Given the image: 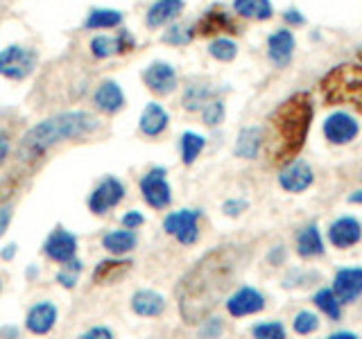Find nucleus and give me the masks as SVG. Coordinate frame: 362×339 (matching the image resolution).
I'll list each match as a JSON object with an SVG mask.
<instances>
[{"mask_svg": "<svg viewBox=\"0 0 362 339\" xmlns=\"http://www.w3.org/2000/svg\"><path fill=\"white\" fill-rule=\"evenodd\" d=\"M358 59H360V61H362V48H360V50H358Z\"/></svg>", "mask_w": 362, "mask_h": 339, "instance_id": "obj_49", "label": "nucleus"}, {"mask_svg": "<svg viewBox=\"0 0 362 339\" xmlns=\"http://www.w3.org/2000/svg\"><path fill=\"white\" fill-rule=\"evenodd\" d=\"M209 52L218 61H233L235 54H238V45L233 41H229V39H218V41L211 43Z\"/></svg>", "mask_w": 362, "mask_h": 339, "instance_id": "obj_33", "label": "nucleus"}, {"mask_svg": "<svg viewBox=\"0 0 362 339\" xmlns=\"http://www.w3.org/2000/svg\"><path fill=\"white\" fill-rule=\"evenodd\" d=\"M37 68V52L23 45H9L0 52V75L7 79H25Z\"/></svg>", "mask_w": 362, "mask_h": 339, "instance_id": "obj_5", "label": "nucleus"}, {"mask_svg": "<svg viewBox=\"0 0 362 339\" xmlns=\"http://www.w3.org/2000/svg\"><path fill=\"white\" fill-rule=\"evenodd\" d=\"M294 52V37L290 30H279L267 39V54L279 68L288 66Z\"/></svg>", "mask_w": 362, "mask_h": 339, "instance_id": "obj_18", "label": "nucleus"}, {"mask_svg": "<svg viewBox=\"0 0 362 339\" xmlns=\"http://www.w3.org/2000/svg\"><path fill=\"white\" fill-rule=\"evenodd\" d=\"M100 127V120H95L90 113L84 111H68L34 124L30 131L21 138L18 145V156L23 161H34V158L43 156L54 145L64 141H73L79 136H86Z\"/></svg>", "mask_w": 362, "mask_h": 339, "instance_id": "obj_3", "label": "nucleus"}, {"mask_svg": "<svg viewBox=\"0 0 362 339\" xmlns=\"http://www.w3.org/2000/svg\"><path fill=\"white\" fill-rule=\"evenodd\" d=\"M324 136L333 145H346L358 136V122L346 113H333L324 122Z\"/></svg>", "mask_w": 362, "mask_h": 339, "instance_id": "obj_11", "label": "nucleus"}, {"mask_svg": "<svg viewBox=\"0 0 362 339\" xmlns=\"http://www.w3.org/2000/svg\"><path fill=\"white\" fill-rule=\"evenodd\" d=\"M286 20L290 23V25H301V23H303V16L299 14L297 9H288V11H286Z\"/></svg>", "mask_w": 362, "mask_h": 339, "instance_id": "obj_45", "label": "nucleus"}, {"mask_svg": "<svg viewBox=\"0 0 362 339\" xmlns=\"http://www.w3.org/2000/svg\"><path fill=\"white\" fill-rule=\"evenodd\" d=\"M181 11H184V0H156V3L147 9V25L161 28L165 23L175 20Z\"/></svg>", "mask_w": 362, "mask_h": 339, "instance_id": "obj_20", "label": "nucleus"}, {"mask_svg": "<svg viewBox=\"0 0 362 339\" xmlns=\"http://www.w3.org/2000/svg\"><path fill=\"white\" fill-rule=\"evenodd\" d=\"M141 192H143V199L147 201V206L152 208H165L173 195H170V186L165 181V170L163 167H156L150 170L143 179H141Z\"/></svg>", "mask_w": 362, "mask_h": 339, "instance_id": "obj_6", "label": "nucleus"}, {"mask_svg": "<svg viewBox=\"0 0 362 339\" xmlns=\"http://www.w3.org/2000/svg\"><path fill=\"white\" fill-rule=\"evenodd\" d=\"M360 237H362V229L354 218H339L328 229V240L337 249L354 246L356 242H360Z\"/></svg>", "mask_w": 362, "mask_h": 339, "instance_id": "obj_17", "label": "nucleus"}, {"mask_svg": "<svg viewBox=\"0 0 362 339\" xmlns=\"http://www.w3.org/2000/svg\"><path fill=\"white\" fill-rule=\"evenodd\" d=\"M95 105L105 113H116L124 105V95L116 82H102L95 90Z\"/></svg>", "mask_w": 362, "mask_h": 339, "instance_id": "obj_22", "label": "nucleus"}, {"mask_svg": "<svg viewBox=\"0 0 362 339\" xmlns=\"http://www.w3.org/2000/svg\"><path fill=\"white\" fill-rule=\"evenodd\" d=\"M204 150V138L192 131H186L184 136H181V156H184V163L190 165L195 158L202 154Z\"/></svg>", "mask_w": 362, "mask_h": 339, "instance_id": "obj_31", "label": "nucleus"}, {"mask_svg": "<svg viewBox=\"0 0 362 339\" xmlns=\"http://www.w3.org/2000/svg\"><path fill=\"white\" fill-rule=\"evenodd\" d=\"M202 118L206 124H211V127L220 124L224 120V105L220 100H209L206 105L202 107Z\"/></svg>", "mask_w": 362, "mask_h": 339, "instance_id": "obj_34", "label": "nucleus"}, {"mask_svg": "<svg viewBox=\"0 0 362 339\" xmlns=\"http://www.w3.org/2000/svg\"><path fill=\"white\" fill-rule=\"evenodd\" d=\"M122 23V14L116 9H93L86 18L88 30H109Z\"/></svg>", "mask_w": 362, "mask_h": 339, "instance_id": "obj_29", "label": "nucleus"}, {"mask_svg": "<svg viewBox=\"0 0 362 339\" xmlns=\"http://www.w3.org/2000/svg\"><path fill=\"white\" fill-rule=\"evenodd\" d=\"M43 251L48 258H52L54 263H68L77 254V240L73 233H68L66 229H57L48 240H45Z\"/></svg>", "mask_w": 362, "mask_h": 339, "instance_id": "obj_13", "label": "nucleus"}, {"mask_svg": "<svg viewBox=\"0 0 362 339\" xmlns=\"http://www.w3.org/2000/svg\"><path fill=\"white\" fill-rule=\"evenodd\" d=\"M197 218L199 210H190V208L170 213L163 222V229L165 233L175 235L181 244H192L197 240Z\"/></svg>", "mask_w": 362, "mask_h": 339, "instance_id": "obj_7", "label": "nucleus"}, {"mask_svg": "<svg viewBox=\"0 0 362 339\" xmlns=\"http://www.w3.org/2000/svg\"><path fill=\"white\" fill-rule=\"evenodd\" d=\"M313 122V100L308 93H294L281 102L267 118L263 131L265 154L272 165H286L301 152Z\"/></svg>", "mask_w": 362, "mask_h": 339, "instance_id": "obj_2", "label": "nucleus"}, {"mask_svg": "<svg viewBox=\"0 0 362 339\" xmlns=\"http://www.w3.org/2000/svg\"><path fill=\"white\" fill-rule=\"evenodd\" d=\"M14 254H16V244H9L5 251H3V258L9 260V258H14Z\"/></svg>", "mask_w": 362, "mask_h": 339, "instance_id": "obj_46", "label": "nucleus"}, {"mask_svg": "<svg viewBox=\"0 0 362 339\" xmlns=\"http://www.w3.org/2000/svg\"><path fill=\"white\" fill-rule=\"evenodd\" d=\"M145 86L156 95H168L173 93L177 86V73L173 66H168L163 61H154L152 66H147V71L143 73Z\"/></svg>", "mask_w": 362, "mask_h": 339, "instance_id": "obj_9", "label": "nucleus"}, {"mask_svg": "<svg viewBox=\"0 0 362 339\" xmlns=\"http://www.w3.org/2000/svg\"><path fill=\"white\" fill-rule=\"evenodd\" d=\"M263 145V129L258 127H247L240 131L238 136V143H235V156L240 158H254Z\"/></svg>", "mask_w": 362, "mask_h": 339, "instance_id": "obj_24", "label": "nucleus"}, {"mask_svg": "<svg viewBox=\"0 0 362 339\" xmlns=\"http://www.w3.org/2000/svg\"><path fill=\"white\" fill-rule=\"evenodd\" d=\"M265 308V299L263 294L252 290V287H243L240 292H235L233 297L226 301V310L233 316H245V314H256Z\"/></svg>", "mask_w": 362, "mask_h": 339, "instance_id": "obj_15", "label": "nucleus"}, {"mask_svg": "<svg viewBox=\"0 0 362 339\" xmlns=\"http://www.w3.org/2000/svg\"><path fill=\"white\" fill-rule=\"evenodd\" d=\"M195 32L199 34V37H213V34H222V32L238 34L240 30H238V25L233 23V18L224 11V7L215 5V7H211V9L206 11V14H204V16L197 20Z\"/></svg>", "mask_w": 362, "mask_h": 339, "instance_id": "obj_10", "label": "nucleus"}, {"mask_svg": "<svg viewBox=\"0 0 362 339\" xmlns=\"http://www.w3.org/2000/svg\"><path fill=\"white\" fill-rule=\"evenodd\" d=\"M190 39H192V30L179 28V25L170 28V30L165 32V37H163V41H165V43H175V45H186Z\"/></svg>", "mask_w": 362, "mask_h": 339, "instance_id": "obj_38", "label": "nucleus"}, {"mask_svg": "<svg viewBox=\"0 0 362 339\" xmlns=\"http://www.w3.org/2000/svg\"><path fill=\"white\" fill-rule=\"evenodd\" d=\"M82 337H84V339H98V337H102V339H111L113 335H111L109 328H93V331L84 333Z\"/></svg>", "mask_w": 362, "mask_h": 339, "instance_id": "obj_41", "label": "nucleus"}, {"mask_svg": "<svg viewBox=\"0 0 362 339\" xmlns=\"http://www.w3.org/2000/svg\"><path fill=\"white\" fill-rule=\"evenodd\" d=\"M254 337L258 339H283L286 337V331H283V326L281 323H258L254 326Z\"/></svg>", "mask_w": 362, "mask_h": 339, "instance_id": "obj_36", "label": "nucleus"}, {"mask_svg": "<svg viewBox=\"0 0 362 339\" xmlns=\"http://www.w3.org/2000/svg\"><path fill=\"white\" fill-rule=\"evenodd\" d=\"M243 267V251L233 244L218 246L206 254L177 285L179 314L188 326L206 321L226 292L233 287Z\"/></svg>", "mask_w": 362, "mask_h": 339, "instance_id": "obj_1", "label": "nucleus"}, {"mask_svg": "<svg viewBox=\"0 0 362 339\" xmlns=\"http://www.w3.org/2000/svg\"><path fill=\"white\" fill-rule=\"evenodd\" d=\"M233 9L245 18H254V20L272 18V3L269 0H233Z\"/></svg>", "mask_w": 362, "mask_h": 339, "instance_id": "obj_28", "label": "nucleus"}, {"mask_svg": "<svg viewBox=\"0 0 362 339\" xmlns=\"http://www.w3.org/2000/svg\"><path fill=\"white\" fill-rule=\"evenodd\" d=\"M57 321V308L52 303L43 301V303H37L34 308L28 312V331L34 333V335H45L52 331V326Z\"/></svg>", "mask_w": 362, "mask_h": 339, "instance_id": "obj_19", "label": "nucleus"}, {"mask_svg": "<svg viewBox=\"0 0 362 339\" xmlns=\"http://www.w3.org/2000/svg\"><path fill=\"white\" fill-rule=\"evenodd\" d=\"M134 37L122 30L116 37H107V34H100L93 41H90V52H93L98 59H107V56H113V54H124L134 48Z\"/></svg>", "mask_w": 362, "mask_h": 339, "instance_id": "obj_12", "label": "nucleus"}, {"mask_svg": "<svg viewBox=\"0 0 362 339\" xmlns=\"http://www.w3.org/2000/svg\"><path fill=\"white\" fill-rule=\"evenodd\" d=\"M132 310L139 316H158L165 310V301L152 290H141L132 297Z\"/></svg>", "mask_w": 362, "mask_h": 339, "instance_id": "obj_21", "label": "nucleus"}, {"mask_svg": "<svg viewBox=\"0 0 362 339\" xmlns=\"http://www.w3.org/2000/svg\"><path fill=\"white\" fill-rule=\"evenodd\" d=\"M326 105H351L362 113V66L339 64L320 82Z\"/></svg>", "mask_w": 362, "mask_h": 339, "instance_id": "obj_4", "label": "nucleus"}, {"mask_svg": "<svg viewBox=\"0 0 362 339\" xmlns=\"http://www.w3.org/2000/svg\"><path fill=\"white\" fill-rule=\"evenodd\" d=\"M333 294L339 303H354L362 294V269H339L333 280Z\"/></svg>", "mask_w": 362, "mask_h": 339, "instance_id": "obj_14", "label": "nucleus"}, {"mask_svg": "<svg viewBox=\"0 0 362 339\" xmlns=\"http://www.w3.org/2000/svg\"><path fill=\"white\" fill-rule=\"evenodd\" d=\"M279 184L288 192H303L313 184V170L305 161H294L279 174Z\"/></svg>", "mask_w": 362, "mask_h": 339, "instance_id": "obj_16", "label": "nucleus"}, {"mask_svg": "<svg viewBox=\"0 0 362 339\" xmlns=\"http://www.w3.org/2000/svg\"><path fill=\"white\" fill-rule=\"evenodd\" d=\"M143 222H145V218L139 210H132L127 215H122V226H124V229H139Z\"/></svg>", "mask_w": 362, "mask_h": 339, "instance_id": "obj_39", "label": "nucleus"}, {"mask_svg": "<svg viewBox=\"0 0 362 339\" xmlns=\"http://www.w3.org/2000/svg\"><path fill=\"white\" fill-rule=\"evenodd\" d=\"M102 246H105L109 254H116V256L129 254L132 249L136 246V235H134L132 229L113 231V233H107L105 235V240H102Z\"/></svg>", "mask_w": 362, "mask_h": 339, "instance_id": "obj_26", "label": "nucleus"}, {"mask_svg": "<svg viewBox=\"0 0 362 339\" xmlns=\"http://www.w3.org/2000/svg\"><path fill=\"white\" fill-rule=\"evenodd\" d=\"M132 260H105L100 263L93 271V280L100 282V285H107V282H113L116 278H120L124 271H129Z\"/></svg>", "mask_w": 362, "mask_h": 339, "instance_id": "obj_27", "label": "nucleus"}, {"mask_svg": "<svg viewBox=\"0 0 362 339\" xmlns=\"http://www.w3.org/2000/svg\"><path fill=\"white\" fill-rule=\"evenodd\" d=\"M211 100V88L204 84H190L184 93V107L188 111H199Z\"/></svg>", "mask_w": 362, "mask_h": 339, "instance_id": "obj_30", "label": "nucleus"}, {"mask_svg": "<svg viewBox=\"0 0 362 339\" xmlns=\"http://www.w3.org/2000/svg\"><path fill=\"white\" fill-rule=\"evenodd\" d=\"M317 328H320V319H317L315 312L303 310L297 314V319H294V331H297L299 335H310L317 331Z\"/></svg>", "mask_w": 362, "mask_h": 339, "instance_id": "obj_35", "label": "nucleus"}, {"mask_svg": "<svg viewBox=\"0 0 362 339\" xmlns=\"http://www.w3.org/2000/svg\"><path fill=\"white\" fill-rule=\"evenodd\" d=\"M9 220H11V208L9 206H5V208H0V235L5 233V229H7V224H9Z\"/></svg>", "mask_w": 362, "mask_h": 339, "instance_id": "obj_44", "label": "nucleus"}, {"mask_svg": "<svg viewBox=\"0 0 362 339\" xmlns=\"http://www.w3.org/2000/svg\"><path fill=\"white\" fill-rule=\"evenodd\" d=\"M331 339H356L354 333H333Z\"/></svg>", "mask_w": 362, "mask_h": 339, "instance_id": "obj_47", "label": "nucleus"}, {"mask_svg": "<svg viewBox=\"0 0 362 339\" xmlns=\"http://www.w3.org/2000/svg\"><path fill=\"white\" fill-rule=\"evenodd\" d=\"M168 127V113L161 105H156V102H152V105H147L143 116H141V131L145 136H158L163 129Z\"/></svg>", "mask_w": 362, "mask_h": 339, "instance_id": "obj_23", "label": "nucleus"}, {"mask_svg": "<svg viewBox=\"0 0 362 339\" xmlns=\"http://www.w3.org/2000/svg\"><path fill=\"white\" fill-rule=\"evenodd\" d=\"M349 201H351V203H362V190L354 192V195L349 197Z\"/></svg>", "mask_w": 362, "mask_h": 339, "instance_id": "obj_48", "label": "nucleus"}, {"mask_svg": "<svg viewBox=\"0 0 362 339\" xmlns=\"http://www.w3.org/2000/svg\"><path fill=\"white\" fill-rule=\"evenodd\" d=\"M7 156H9V141L5 133H0V165L7 161Z\"/></svg>", "mask_w": 362, "mask_h": 339, "instance_id": "obj_43", "label": "nucleus"}, {"mask_svg": "<svg viewBox=\"0 0 362 339\" xmlns=\"http://www.w3.org/2000/svg\"><path fill=\"white\" fill-rule=\"evenodd\" d=\"M245 208H247V201H243V199H231V201H226L224 206H222L224 215H231V218H235V215H240Z\"/></svg>", "mask_w": 362, "mask_h": 339, "instance_id": "obj_40", "label": "nucleus"}, {"mask_svg": "<svg viewBox=\"0 0 362 339\" xmlns=\"http://www.w3.org/2000/svg\"><path fill=\"white\" fill-rule=\"evenodd\" d=\"M79 271H82V265H79V260L73 258V260H68V263H66V271H59V274H57V280H59L64 287H73L77 282Z\"/></svg>", "mask_w": 362, "mask_h": 339, "instance_id": "obj_37", "label": "nucleus"}, {"mask_svg": "<svg viewBox=\"0 0 362 339\" xmlns=\"http://www.w3.org/2000/svg\"><path fill=\"white\" fill-rule=\"evenodd\" d=\"M297 251L301 258H313V256H320L324 251V242H322V235L317 231V226L310 224L299 233L297 237Z\"/></svg>", "mask_w": 362, "mask_h": 339, "instance_id": "obj_25", "label": "nucleus"}, {"mask_svg": "<svg viewBox=\"0 0 362 339\" xmlns=\"http://www.w3.org/2000/svg\"><path fill=\"white\" fill-rule=\"evenodd\" d=\"M124 197V186L120 184L118 179L107 177L102 184L90 192V199H88V208L93 210L95 215H102L111 208H116L118 203Z\"/></svg>", "mask_w": 362, "mask_h": 339, "instance_id": "obj_8", "label": "nucleus"}, {"mask_svg": "<svg viewBox=\"0 0 362 339\" xmlns=\"http://www.w3.org/2000/svg\"><path fill=\"white\" fill-rule=\"evenodd\" d=\"M315 305L331 319H339V301L333 290H320L315 294Z\"/></svg>", "mask_w": 362, "mask_h": 339, "instance_id": "obj_32", "label": "nucleus"}, {"mask_svg": "<svg viewBox=\"0 0 362 339\" xmlns=\"http://www.w3.org/2000/svg\"><path fill=\"white\" fill-rule=\"evenodd\" d=\"M220 333H222V323L218 319H211L206 326H204V331H202L204 337H209V335L213 337V335H220Z\"/></svg>", "mask_w": 362, "mask_h": 339, "instance_id": "obj_42", "label": "nucleus"}]
</instances>
